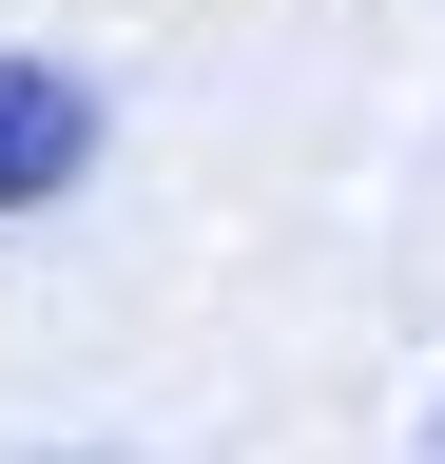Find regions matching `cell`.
<instances>
[{"mask_svg": "<svg viewBox=\"0 0 445 464\" xmlns=\"http://www.w3.org/2000/svg\"><path fill=\"white\" fill-rule=\"evenodd\" d=\"M97 174V78L78 58H0V213H59Z\"/></svg>", "mask_w": 445, "mask_h": 464, "instance_id": "cell-1", "label": "cell"}, {"mask_svg": "<svg viewBox=\"0 0 445 464\" xmlns=\"http://www.w3.org/2000/svg\"><path fill=\"white\" fill-rule=\"evenodd\" d=\"M407 464H445V426H426V445H407Z\"/></svg>", "mask_w": 445, "mask_h": 464, "instance_id": "cell-2", "label": "cell"}]
</instances>
